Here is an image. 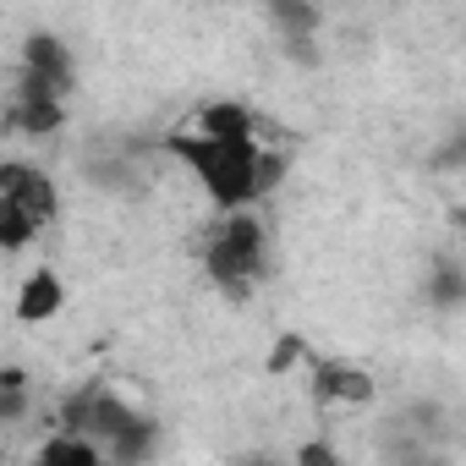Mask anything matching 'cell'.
<instances>
[{
  "label": "cell",
  "instance_id": "12",
  "mask_svg": "<svg viewBox=\"0 0 466 466\" xmlns=\"http://www.w3.org/2000/svg\"><path fill=\"white\" fill-rule=\"evenodd\" d=\"M34 466H105V455H99V444H88V439H77V433H50V439H39V450H34Z\"/></svg>",
  "mask_w": 466,
  "mask_h": 466
},
{
  "label": "cell",
  "instance_id": "8",
  "mask_svg": "<svg viewBox=\"0 0 466 466\" xmlns=\"http://www.w3.org/2000/svg\"><path fill=\"white\" fill-rule=\"evenodd\" d=\"M187 132L219 137V143H242V137H258V110L248 99H208L203 110H192Z\"/></svg>",
  "mask_w": 466,
  "mask_h": 466
},
{
  "label": "cell",
  "instance_id": "4",
  "mask_svg": "<svg viewBox=\"0 0 466 466\" xmlns=\"http://www.w3.org/2000/svg\"><path fill=\"white\" fill-rule=\"evenodd\" d=\"M17 72L34 77L39 88L61 94V99L77 94V56H72V45H66L61 34H50V28H34V34L23 39V50H17Z\"/></svg>",
  "mask_w": 466,
  "mask_h": 466
},
{
  "label": "cell",
  "instance_id": "9",
  "mask_svg": "<svg viewBox=\"0 0 466 466\" xmlns=\"http://www.w3.org/2000/svg\"><path fill=\"white\" fill-rule=\"evenodd\" d=\"M66 308V280L56 275V269H28V280L17 286V297H12V313L23 319V324H50L56 313Z\"/></svg>",
  "mask_w": 466,
  "mask_h": 466
},
{
  "label": "cell",
  "instance_id": "15",
  "mask_svg": "<svg viewBox=\"0 0 466 466\" xmlns=\"http://www.w3.org/2000/svg\"><path fill=\"white\" fill-rule=\"evenodd\" d=\"M286 466H340V450H335V439H302Z\"/></svg>",
  "mask_w": 466,
  "mask_h": 466
},
{
  "label": "cell",
  "instance_id": "7",
  "mask_svg": "<svg viewBox=\"0 0 466 466\" xmlns=\"http://www.w3.org/2000/svg\"><path fill=\"white\" fill-rule=\"evenodd\" d=\"M313 400L319 406H373L379 379L346 357H313Z\"/></svg>",
  "mask_w": 466,
  "mask_h": 466
},
{
  "label": "cell",
  "instance_id": "2",
  "mask_svg": "<svg viewBox=\"0 0 466 466\" xmlns=\"http://www.w3.org/2000/svg\"><path fill=\"white\" fill-rule=\"evenodd\" d=\"M61 433L99 444L105 466H148L159 455V422L116 390H77L61 400Z\"/></svg>",
  "mask_w": 466,
  "mask_h": 466
},
{
  "label": "cell",
  "instance_id": "6",
  "mask_svg": "<svg viewBox=\"0 0 466 466\" xmlns=\"http://www.w3.org/2000/svg\"><path fill=\"white\" fill-rule=\"evenodd\" d=\"M0 198H12V203H17L39 230H50V225H56V214H61V192H56L50 170L23 165V159H0Z\"/></svg>",
  "mask_w": 466,
  "mask_h": 466
},
{
  "label": "cell",
  "instance_id": "10",
  "mask_svg": "<svg viewBox=\"0 0 466 466\" xmlns=\"http://www.w3.org/2000/svg\"><path fill=\"white\" fill-rule=\"evenodd\" d=\"M264 17H269V28H275L280 50H286V45H319L324 12H319V6H308V0H275V6H264Z\"/></svg>",
  "mask_w": 466,
  "mask_h": 466
},
{
  "label": "cell",
  "instance_id": "1",
  "mask_svg": "<svg viewBox=\"0 0 466 466\" xmlns=\"http://www.w3.org/2000/svg\"><path fill=\"white\" fill-rule=\"evenodd\" d=\"M159 154H170L214 203V214H253L291 170V159L280 148H269L264 137H242V143H219V137H198L187 127L159 137Z\"/></svg>",
  "mask_w": 466,
  "mask_h": 466
},
{
  "label": "cell",
  "instance_id": "14",
  "mask_svg": "<svg viewBox=\"0 0 466 466\" xmlns=\"http://www.w3.org/2000/svg\"><path fill=\"white\" fill-rule=\"evenodd\" d=\"M45 237V230L12 203V198H0V253H6V258H17V253H28L34 242Z\"/></svg>",
  "mask_w": 466,
  "mask_h": 466
},
{
  "label": "cell",
  "instance_id": "11",
  "mask_svg": "<svg viewBox=\"0 0 466 466\" xmlns=\"http://www.w3.org/2000/svg\"><path fill=\"white\" fill-rule=\"evenodd\" d=\"M422 297H428L433 313H455L466 302V269H461V258H450V253L433 258L428 275H422Z\"/></svg>",
  "mask_w": 466,
  "mask_h": 466
},
{
  "label": "cell",
  "instance_id": "16",
  "mask_svg": "<svg viewBox=\"0 0 466 466\" xmlns=\"http://www.w3.org/2000/svg\"><path fill=\"white\" fill-rule=\"evenodd\" d=\"M302 351H308V340H302V335H286V340H280V346H275V357H269V368H275V373H280V368H286V362H297V357H302Z\"/></svg>",
  "mask_w": 466,
  "mask_h": 466
},
{
  "label": "cell",
  "instance_id": "17",
  "mask_svg": "<svg viewBox=\"0 0 466 466\" xmlns=\"http://www.w3.org/2000/svg\"><path fill=\"white\" fill-rule=\"evenodd\" d=\"M253 466H286V461H253Z\"/></svg>",
  "mask_w": 466,
  "mask_h": 466
},
{
  "label": "cell",
  "instance_id": "5",
  "mask_svg": "<svg viewBox=\"0 0 466 466\" xmlns=\"http://www.w3.org/2000/svg\"><path fill=\"white\" fill-rule=\"evenodd\" d=\"M66 110H72V99H61V94H50V88H39L34 77H23L17 72V88H12V105H6V132H17V137H56L61 127H66Z\"/></svg>",
  "mask_w": 466,
  "mask_h": 466
},
{
  "label": "cell",
  "instance_id": "3",
  "mask_svg": "<svg viewBox=\"0 0 466 466\" xmlns=\"http://www.w3.org/2000/svg\"><path fill=\"white\" fill-rule=\"evenodd\" d=\"M198 264L208 275V286L225 297V302H248L269 269H275V248H269V225L253 214H219L208 230H203V248H198Z\"/></svg>",
  "mask_w": 466,
  "mask_h": 466
},
{
  "label": "cell",
  "instance_id": "13",
  "mask_svg": "<svg viewBox=\"0 0 466 466\" xmlns=\"http://www.w3.org/2000/svg\"><path fill=\"white\" fill-rule=\"evenodd\" d=\"M379 455H384V466H455V450L417 444V439L390 433V428H384V439H379Z\"/></svg>",
  "mask_w": 466,
  "mask_h": 466
}]
</instances>
